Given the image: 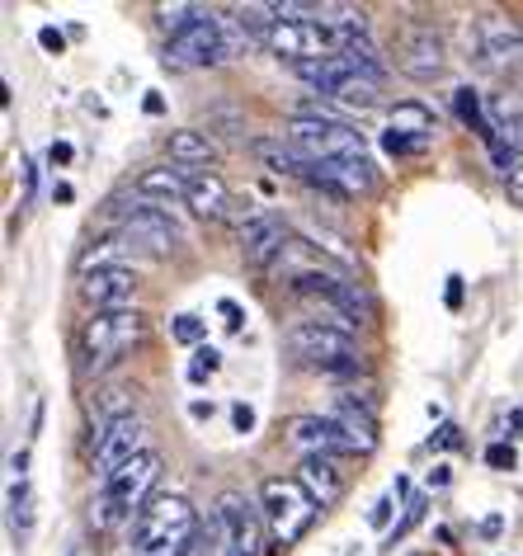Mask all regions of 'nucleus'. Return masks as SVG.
Here are the masks:
<instances>
[{
	"mask_svg": "<svg viewBox=\"0 0 523 556\" xmlns=\"http://www.w3.org/2000/svg\"><path fill=\"white\" fill-rule=\"evenodd\" d=\"M199 528V509L184 495H151L132 519V556H189Z\"/></svg>",
	"mask_w": 523,
	"mask_h": 556,
	"instance_id": "obj_1",
	"label": "nucleus"
},
{
	"mask_svg": "<svg viewBox=\"0 0 523 556\" xmlns=\"http://www.w3.org/2000/svg\"><path fill=\"white\" fill-rule=\"evenodd\" d=\"M156 477H161V453H151V448L142 457H132V463H123L118 471H109V477H100V491L90 500V523L118 528V523L137 519V514L146 509Z\"/></svg>",
	"mask_w": 523,
	"mask_h": 556,
	"instance_id": "obj_2",
	"label": "nucleus"
},
{
	"mask_svg": "<svg viewBox=\"0 0 523 556\" xmlns=\"http://www.w3.org/2000/svg\"><path fill=\"white\" fill-rule=\"evenodd\" d=\"M259 509H265V528H269L273 547H293V542H302L311 533L316 514H321V505H316L311 491L297 477H269L259 485Z\"/></svg>",
	"mask_w": 523,
	"mask_h": 556,
	"instance_id": "obj_3",
	"label": "nucleus"
},
{
	"mask_svg": "<svg viewBox=\"0 0 523 556\" xmlns=\"http://www.w3.org/2000/svg\"><path fill=\"white\" fill-rule=\"evenodd\" d=\"M283 142L297 147L311 165L363 156V132H354L349 123L326 118V114H293V118L283 123Z\"/></svg>",
	"mask_w": 523,
	"mask_h": 556,
	"instance_id": "obj_4",
	"label": "nucleus"
},
{
	"mask_svg": "<svg viewBox=\"0 0 523 556\" xmlns=\"http://www.w3.org/2000/svg\"><path fill=\"white\" fill-rule=\"evenodd\" d=\"M288 354L307 368H321V372H359V344L344 326H330V321H297L288 330Z\"/></svg>",
	"mask_w": 523,
	"mask_h": 556,
	"instance_id": "obj_5",
	"label": "nucleus"
},
{
	"mask_svg": "<svg viewBox=\"0 0 523 556\" xmlns=\"http://www.w3.org/2000/svg\"><path fill=\"white\" fill-rule=\"evenodd\" d=\"M146 336V316L142 312H100L90 316L86 330H80V350H86V364L90 368H104L114 364V358H123L132 350V344H142Z\"/></svg>",
	"mask_w": 523,
	"mask_h": 556,
	"instance_id": "obj_6",
	"label": "nucleus"
},
{
	"mask_svg": "<svg viewBox=\"0 0 523 556\" xmlns=\"http://www.w3.org/2000/svg\"><path fill=\"white\" fill-rule=\"evenodd\" d=\"M213 519L222 528V552L227 556H259L265 547V509L255 500H245L241 491H222L213 505Z\"/></svg>",
	"mask_w": 523,
	"mask_h": 556,
	"instance_id": "obj_7",
	"label": "nucleus"
},
{
	"mask_svg": "<svg viewBox=\"0 0 523 556\" xmlns=\"http://www.w3.org/2000/svg\"><path fill=\"white\" fill-rule=\"evenodd\" d=\"M231 58V38H227V20H217L213 10L203 15L194 29L175 34L170 43H165V66H180V72H189V66H217Z\"/></svg>",
	"mask_w": 523,
	"mask_h": 556,
	"instance_id": "obj_8",
	"label": "nucleus"
},
{
	"mask_svg": "<svg viewBox=\"0 0 523 556\" xmlns=\"http://www.w3.org/2000/svg\"><path fill=\"white\" fill-rule=\"evenodd\" d=\"M146 453V425L142 415L128 410V415H109L104 420V434L94 439V471L109 477V471H118L123 463H132V457Z\"/></svg>",
	"mask_w": 523,
	"mask_h": 556,
	"instance_id": "obj_9",
	"label": "nucleus"
},
{
	"mask_svg": "<svg viewBox=\"0 0 523 556\" xmlns=\"http://www.w3.org/2000/svg\"><path fill=\"white\" fill-rule=\"evenodd\" d=\"M118 227H123V241L142 245V250H151V255H175L180 241H184L180 222L165 213V207H146V203H137V207H128V213H118Z\"/></svg>",
	"mask_w": 523,
	"mask_h": 556,
	"instance_id": "obj_10",
	"label": "nucleus"
},
{
	"mask_svg": "<svg viewBox=\"0 0 523 556\" xmlns=\"http://www.w3.org/2000/svg\"><path fill=\"white\" fill-rule=\"evenodd\" d=\"M137 298V274L123 264H104V269L80 274V302L100 316V312H128V302Z\"/></svg>",
	"mask_w": 523,
	"mask_h": 556,
	"instance_id": "obj_11",
	"label": "nucleus"
},
{
	"mask_svg": "<svg viewBox=\"0 0 523 556\" xmlns=\"http://www.w3.org/2000/svg\"><path fill=\"white\" fill-rule=\"evenodd\" d=\"M307 185L335 193V199H359V193H373L378 189V170L368 156H354V161H326V165H311V179Z\"/></svg>",
	"mask_w": 523,
	"mask_h": 556,
	"instance_id": "obj_12",
	"label": "nucleus"
},
{
	"mask_svg": "<svg viewBox=\"0 0 523 556\" xmlns=\"http://www.w3.org/2000/svg\"><path fill=\"white\" fill-rule=\"evenodd\" d=\"M434 137V114L424 104H396L387 118V132H382V147L392 156H416V151L430 147Z\"/></svg>",
	"mask_w": 523,
	"mask_h": 556,
	"instance_id": "obj_13",
	"label": "nucleus"
},
{
	"mask_svg": "<svg viewBox=\"0 0 523 556\" xmlns=\"http://www.w3.org/2000/svg\"><path fill=\"white\" fill-rule=\"evenodd\" d=\"M396 66H401V76H410V80H438L448 66L444 38L434 29H410L401 38V48H396Z\"/></svg>",
	"mask_w": 523,
	"mask_h": 556,
	"instance_id": "obj_14",
	"label": "nucleus"
},
{
	"mask_svg": "<svg viewBox=\"0 0 523 556\" xmlns=\"http://www.w3.org/2000/svg\"><path fill=\"white\" fill-rule=\"evenodd\" d=\"M288 448H297L302 457H344L354 453L349 439L335 429V420H326V415H297L293 425H288Z\"/></svg>",
	"mask_w": 523,
	"mask_h": 556,
	"instance_id": "obj_15",
	"label": "nucleus"
},
{
	"mask_svg": "<svg viewBox=\"0 0 523 556\" xmlns=\"http://www.w3.org/2000/svg\"><path fill=\"white\" fill-rule=\"evenodd\" d=\"M283 245H288V227L273 213H255L241 227V255L251 269H269L273 260H283Z\"/></svg>",
	"mask_w": 523,
	"mask_h": 556,
	"instance_id": "obj_16",
	"label": "nucleus"
},
{
	"mask_svg": "<svg viewBox=\"0 0 523 556\" xmlns=\"http://www.w3.org/2000/svg\"><path fill=\"white\" fill-rule=\"evenodd\" d=\"M326 420H335V429L349 439L354 453H373L378 448V415H373V406H359V396L340 392L335 401H330Z\"/></svg>",
	"mask_w": 523,
	"mask_h": 556,
	"instance_id": "obj_17",
	"label": "nucleus"
},
{
	"mask_svg": "<svg viewBox=\"0 0 523 556\" xmlns=\"http://www.w3.org/2000/svg\"><path fill=\"white\" fill-rule=\"evenodd\" d=\"M476 38H481V58L490 66H519L523 62V29L505 15H486L476 24Z\"/></svg>",
	"mask_w": 523,
	"mask_h": 556,
	"instance_id": "obj_18",
	"label": "nucleus"
},
{
	"mask_svg": "<svg viewBox=\"0 0 523 556\" xmlns=\"http://www.w3.org/2000/svg\"><path fill=\"white\" fill-rule=\"evenodd\" d=\"M297 481L311 491V500L321 509L330 505H340L344 500V471H340V457H302V467H297Z\"/></svg>",
	"mask_w": 523,
	"mask_h": 556,
	"instance_id": "obj_19",
	"label": "nucleus"
},
{
	"mask_svg": "<svg viewBox=\"0 0 523 556\" xmlns=\"http://www.w3.org/2000/svg\"><path fill=\"white\" fill-rule=\"evenodd\" d=\"M199 170H189V165H151V170L137 175V193L142 199H189V189H194Z\"/></svg>",
	"mask_w": 523,
	"mask_h": 556,
	"instance_id": "obj_20",
	"label": "nucleus"
},
{
	"mask_svg": "<svg viewBox=\"0 0 523 556\" xmlns=\"http://www.w3.org/2000/svg\"><path fill=\"white\" fill-rule=\"evenodd\" d=\"M189 207H194L199 217H208V222H222L231 213V189H227V179L222 175H213V170H199L194 179V189H189Z\"/></svg>",
	"mask_w": 523,
	"mask_h": 556,
	"instance_id": "obj_21",
	"label": "nucleus"
},
{
	"mask_svg": "<svg viewBox=\"0 0 523 556\" xmlns=\"http://www.w3.org/2000/svg\"><path fill=\"white\" fill-rule=\"evenodd\" d=\"M165 151H170L175 165H189V170H203V165L217 161V147L208 132H194V128H180L165 137Z\"/></svg>",
	"mask_w": 523,
	"mask_h": 556,
	"instance_id": "obj_22",
	"label": "nucleus"
},
{
	"mask_svg": "<svg viewBox=\"0 0 523 556\" xmlns=\"http://www.w3.org/2000/svg\"><path fill=\"white\" fill-rule=\"evenodd\" d=\"M326 302L344 316V326H363L368 316H373V302H368V293H363L359 283H344V278H340L335 288H330V298H326Z\"/></svg>",
	"mask_w": 523,
	"mask_h": 556,
	"instance_id": "obj_23",
	"label": "nucleus"
},
{
	"mask_svg": "<svg viewBox=\"0 0 523 556\" xmlns=\"http://www.w3.org/2000/svg\"><path fill=\"white\" fill-rule=\"evenodd\" d=\"M452 104H458V118L467 123V128L481 132V137L490 142L495 128H490V114H486V109H481V100H476V90H472V86H462L458 94H452Z\"/></svg>",
	"mask_w": 523,
	"mask_h": 556,
	"instance_id": "obj_24",
	"label": "nucleus"
},
{
	"mask_svg": "<svg viewBox=\"0 0 523 556\" xmlns=\"http://www.w3.org/2000/svg\"><path fill=\"white\" fill-rule=\"evenodd\" d=\"M10 523H15V533H29L34 528V485L29 481L10 485Z\"/></svg>",
	"mask_w": 523,
	"mask_h": 556,
	"instance_id": "obj_25",
	"label": "nucleus"
},
{
	"mask_svg": "<svg viewBox=\"0 0 523 556\" xmlns=\"http://www.w3.org/2000/svg\"><path fill=\"white\" fill-rule=\"evenodd\" d=\"M208 15V10H199V5H156V20H161V29L165 34H184V29H194V24Z\"/></svg>",
	"mask_w": 523,
	"mask_h": 556,
	"instance_id": "obj_26",
	"label": "nucleus"
},
{
	"mask_svg": "<svg viewBox=\"0 0 523 556\" xmlns=\"http://www.w3.org/2000/svg\"><path fill=\"white\" fill-rule=\"evenodd\" d=\"M217 368H222V354H217L213 344H199V350H194V364H189V378H194V382H208Z\"/></svg>",
	"mask_w": 523,
	"mask_h": 556,
	"instance_id": "obj_27",
	"label": "nucleus"
},
{
	"mask_svg": "<svg viewBox=\"0 0 523 556\" xmlns=\"http://www.w3.org/2000/svg\"><path fill=\"white\" fill-rule=\"evenodd\" d=\"M170 336L180 340V344H199L203 336H208V326H203L199 316H175V321H170Z\"/></svg>",
	"mask_w": 523,
	"mask_h": 556,
	"instance_id": "obj_28",
	"label": "nucleus"
},
{
	"mask_svg": "<svg viewBox=\"0 0 523 556\" xmlns=\"http://www.w3.org/2000/svg\"><path fill=\"white\" fill-rule=\"evenodd\" d=\"M486 463H490V467H500V471H509V467L519 463L514 443H490V448H486Z\"/></svg>",
	"mask_w": 523,
	"mask_h": 556,
	"instance_id": "obj_29",
	"label": "nucleus"
},
{
	"mask_svg": "<svg viewBox=\"0 0 523 556\" xmlns=\"http://www.w3.org/2000/svg\"><path fill=\"white\" fill-rule=\"evenodd\" d=\"M231 425H237V434H251V429H255V410L245 406V401H237V406H231Z\"/></svg>",
	"mask_w": 523,
	"mask_h": 556,
	"instance_id": "obj_30",
	"label": "nucleus"
},
{
	"mask_svg": "<svg viewBox=\"0 0 523 556\" xmlns=\"http://www.w3.org/2000/svg\"><path fill=\"white\" fill-rule=\"evenodd\" d=\"M217 312H222V321H227V330H241V321H245V312L237 307V302H231V298H222V302H217Z\"/></svg>",
	"mask_w": 523,
	"mask_h": 556,
	"instance_id": "obj_31",
	"label": "nucleus"
},
{
	"mask_svg": "<svg viewBox=\"0 0 523 556\" xmlns=\"http://www.w3.org/2000/svg\"><path fill=\"white\" fill-rule=\"evenodd\" d=\"M392 523V495H382L373 505V528H387Z\"/></svg>",
	"mask_w": 523,
	"mask_h": 556,
	"instance_id": "obj_32",
	"label": "nucleus"
},
{
	"mask_svg": "<svg viewBox=\"0 0 523 556\" xmlns=\"http://www.w3.org/2000/svg\"><path fill=\"white\" fill-rule=\"evenodd\" d=\"M38 43H43L48 52H62V48H66V38H62L58 29H38Z\"/></svg>",
	"mask_w": 523,
	"mask_h": 556,
	"instance_id": "obj_33",
	"label": "nucleus"
},
{
	"mask_svg": "<svg viewBox=\"0 0 523 556\" xmlns=\"http://www.w3.org/2000/svg\"><path fill=\"white\" fill-rule=\"evenodd\" d=\"M505 189H509V199H514V203L523 207V165H519V170H514V175H509V179H505Z\"/></svg>",
	"mask_w": 523,
	"mask_h": 556,
	"instance_id": "obj_34",
	"label": "nucleus"
},
{
	"mask_svg": "<svg viewBox=\"0 0 523 556\" xmlns=\"http://www.w3.org/2000/svg\"><path fill=\"white\" fill-rule=\"evenodd\" d=\"M434 443H438V448H458V429H452V425H444V429H438V434H434Z\"/></svg>",
	"mask_w": 523,
	"mask_h": 556,
	"instance_id": "obj_35",
	"label": "nucleus"
},
{
	"mask_svg": "<svg viewBox=\"0 0 523 556\" xmlns=\"http://www.w3.org/2000/svg\"><path fill=\"white\" fill-rule=\"evenodd\" d=\"M448 307H452V312H458V307H462V278H458V274H452V278H448Z\"/></svg>",
	"mask_w": 523,
	"mask_h": 556,
	"instance_id": "obj_36",
	"label": "nucleus"
},
{
	"mask_svg": "<svg viewBox=\"0 0 523 556\" xmlns=\"http://www.w3.org/2000/svg\"><path fill=\"white\" fill-rule=\"evenodd\" d=\"M48 156H52V165H66V161H72V147H66V142H52Z\"/></svg>",
	"mask_w": 523,
	"mask_h": 556,
	"instance_id": "obj_37",
	"label": "nucleus"
},
{
	"mask_svg": "<svg viewBox=\"0 0 523 556\" xmlns=\"http://www.w3.org/2000/svg\"><path fill=\"white\" fill-rule=\"evenodd\" d=\"M213 415H217L213 401H194V420H213Z\"/></svg>",
	"mask_w": 523,
	"mask_h": 556,
	"instance_id": "obj_38",
	"label": "nucleus"
},
{
	"mask_svg": "<svg viewBox=\"0 0 523 556\" xmlns=\"http://www.w3.org/2000/svg\"><path fill=\"white\" fill-rule=\"evenodd\" d=\"M146 114H165V100H161V94H156V90H151V94H146Z\"/></svg>",
	"mask_w": 523,
	"mask_h": 556,
	"instance_id": "obj_39",
	"label": "nucleus"
},
{
	"mask_svg": "<svg viewBox=\"0 0 523 556\" xmlns=\"http://www.w3.org/2000/svg\"><path fill=\"white\" fill-rule=\"evenodd\" d=\"M514 429H519V434H523V410H514Z\"/></svg>",
	"mask_w": 523,
	"mask_h": 556,
	"instance_id": "obj_40",
	"label": "nucleus"
}]
</instances>
